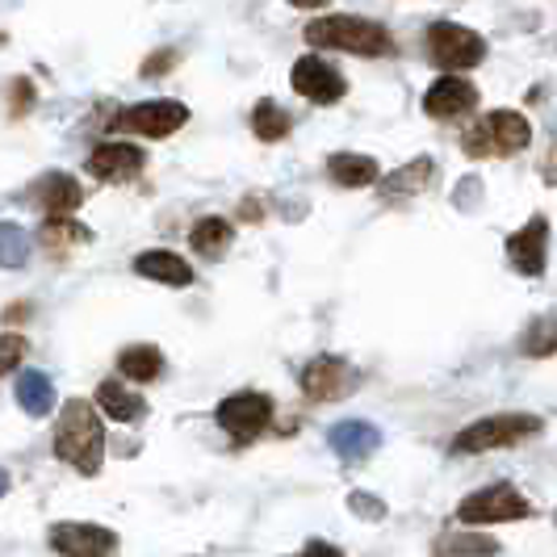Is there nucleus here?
<instances>
[{
    "label": "nucleus",
    "mask_w": 557,
    "mask_h": 557,
    "mask_svg": "<svg viewBox=\"0 0 557 557\" xmlns=\"http://www.w3.org/2000/svg\"><path fill=\"white\" fill-rule=\"evenodd\" d=\"M55 457L67 461L72 470H81L84 478L101 474V461H106V428L101 416L92 411V403L72 398L55 423Z\"/></svg>",
    "instance_id": "obj_1"
},
{
    "label": "nucleus",
    "mask_w": 557,
    "mask_h": 557,
    "mask_svg": "<svg viewBox=\"0 0 557 557\" xmlns=\"http://www.w3.org/2000/svg\"><path fill=\"white\" fill-rule=\"evenodd\" d=\"M307 42L319 47V51H348V55H364V59L394 55L391 29L369 22V17H352V13H335V17L310 22Z\"/></svg>",
    "instance_id": "obj_2"
},
{
    "label": "nucleus",
    "mask_w": 557,
    "mask_h": 557,
    "mask_svg": "<svg viewBox=\"0 0 557 557\" xmlns=\"http://www.w3.org/2000/svg\"><path fill=\"white\" fill-rule=\"evenodd\" d=\"M532 143V126L524 113L516 110H491L482 113L474 126L461 135V151L470 160H507L516 151H524Z\"/></svg>",
    "instance_id": "obj_3"
},
{
    "label": "nucleus",
    "mask_w": 557,
    "mask_h": 557,
    "mask_svg": "<svg viewBox=\"0 0 557 557\" xmlns=\"http://www.w3.org/2000/svg\"><path fill=\"white\" fill-rule=\"evenodd\" d=\"M541 432V416H486L474 419L470 428L457 432L453 441V453H491V448H511V445H524Z\"/></svg>",
    "instance_id": "obj_4"
},
{
    "label": "nucleus",
    "mask_w": 557,
    "mask_h": 557,
    "mask_svg": "<svg viewBox=\"0 0 557 557\" xmlns=\"http://www.w3.org/2000/svg\"><path fill=\"white\" fill-rule=\"evenodd\" d=\"M428 59L445 72H466L486 59V38L457 22H436L428 29Z\"/></svg>",
    "instance_id": "obj_5"
},
{
    "label": "nucleus",
    "mask_w": 557,
    "mask_h": 557,
    "mask_svg": "<svg viewBox=\"0 0 557 557\" xmlns=\"http://www.w3.org/2000/svg\"><path fill=\"white\" fill-rule=\"evenodd\" d=\"M529 511V499L511 482H495V486H482L474 495H466L457 507V520L461 524H507V520H524Z\"/></svg>",
    "instance_id": "obj_6"
},
{
    "label": "nucleus",
    "mask_w": 557,
    "mask_h": 557,
    "mask_svg": "<svg viewBox=\"0 0 557 557\" xmlns=\"http://www.w3.org/2000/svg\"><path fill=\"white\" fill-rule=\"evenodd\" d=\"M269 423H273V398L269 394L244 391L219 403V428H223L231 441H239V445L256 441Z\"/></svg>",
    "instance_id": "obj_7"
},
{
    "label": "nucleus",
    "mask_w": 557,
    "mask_h": 557,
    "mask_svg": "<svg viewBox=\"0 0 557 557\" xmlns=\"http://www.w3.org/2000/svg\"><path fill=\"white\" fill-rule=\"evenodd\" d=\"M185 122H189V110L181 101H147V106L117 113L110 131H126V135H143V139H168Z\"/></svg>",
    "instance_id": "obj_8"
},
{
    "label": "nucleus",
    "mask_w": 557,
    "mask_h": 557,
    "mask_svg": "<svg viewBox=\"0 0 557 557\" xmlns=\"http://www.w3.org/2000/svg\"><path fill=\"white\" fill-rule=\"evenodd\" d=\"M507 260L524 277H541L545 273V260H549V219L545 214H532L529 223L507 239Z\"/></svg>",
    "instance_id": "obj_9"
},
{
    "label": "nucleus",
    "mask_w": 557,
    "mask_h": 557,
    "mask_svg": "<svg viewBox=\"0 0 557 557\" xmlns=\"http://www.w3.org/2000/svg\"><path fill=\"white\" fill-rule=\"evenodd\" d=\"M289 84H294V92H298V97H307V101H314V106H335V101L348 92L344 76L335 72L327 59H314V55L294 63Z\"/></svg>",
    "instance_id": "obj_10"
},
{
    "label": "nucleus",
    "mask_w": 557,
    "mask_h": 557,
    "mask_svg": "<svg viewBox=\"0 0 557 557\" xmlns=\"http://www.w3.org/2000/svg\"><path fill=\"white\" fill-rule=\"evenodd\" d=\"M478 110V88L466 76H441V81L432 84L428 92H423V113L428 117H436V122H457V117H466V113Z\"/></svg>",
    "instance_id": "obj_11"
},
{
    "label": "nucleus",
    "mask_w": 557,
    "mask_h": 557,
    "mask_svg": "<svg viewBox=\"0 0 557 557\" xmlns=\"http://www.w3.org/2000/svg\"><path fill=\"white\" fill-rule=\"evenodd\" d=\"M357 386V373L344 357H314V361L302 369V394L319 398V403H335Z\"/></svg>",
    "instance_id": "obj_12"
},
{
    "label": "nucleus",
    "mask_w": 557,
    "mask_h": 557,
    "mask_svg": "<svg viewBox=\"0 0 557 557\" xmlns=\"http://www.w3.org/2000/svg\"><path fill=\"white\" fill-rule=\"evenodd\" d=\"M51 549L72 557H101L117 549V532L101 524H55L51 529Z\"/></svg>",
    "instance_id": "obj_13"
},
{
    "label": "nucleus",
    "mask_w": 557,
    "mask_h": 557,
    "mask_svg": "<svg viewBox=\"0 0 557 557\" xmlns=\"http://www.w3.org/2000/svg\"><path fill=\"white\" fill-rule=\"evenodd\" d=\"M147 164V156H143L135 143H106V147H97L92 156H88V172L97 176V181H110V185H122V181H135Z\"/></svg>",
    "instance_id": "obj_14"
},
{
    "label": "nucleus",
    "mask_w": 557,
    "mask_h": 557,
    "mask_svg": "<svg viewBox=\"0 0 557 557\" xmlns=\"http://www.w3.org/2000/svg\"><path fill=\"white\" fill-rule=\"evenodd\" d=\"M377 445H382V432H377L373 423H364V419H344V423H335L332 428V448L348 461V466L364 461Z\"/></svg>",
    "instance_id": "obj_15"
},
{
    "label": "nucleus",
    "mask_w": 557,
    "mask_h": 557,
    "mask_svg": "<svg viewBox=\"0 0 557 557\" xmlns=\"http://www.w3.org/2000/svg\"><path fill=\"white\" fill-rule=\"evenodd\" d=\"M34 201L47 210V214H72L84 201V189L67 176V172H51L34 185Z\"/></svg>",
    "instance_id": "obj_16"
},
{
    "label": "nucleus",
    "mask_w": 557,
    "mask_h": 557,
    "mask_svg": "<svg viewBox=\"0 0 557 557\" xmlns=\"http://www.w3.org/2000/svg\"><path fill=\"white\" fill-rule=\"evenodd\" d=\"M135 273L151 281H164V285H189V281H194L189 260H181L176 251H160V248L135 256Z\"/></svg>",
    "instance_id": "obj_17"
},
{
    "label": "nucleus",
    "mask_w": 557,
    "mask_h": 557,
    "mask_svg": "<svg viewBox=\"0 0 557 557\" xmlns=\"http://www.w3.org/2000/svg\"><path fill=\"white\" fill-rule=\"evenodd\" d=\"M432 176H436V164L428 160V156H419L411 164H403L398 172L391 176H382V197H416V194H428V185H432Z\"/></svg>",
    "instance_id": "obj_18"
},
{
    "label": "nucleus",
    "mask_w": 557,
    "mask_h": 557,
    "mask_svg": "<svg viewBox=\"0 0 557 557\" xmlns=\"http://www.w3.org/2000/svg\"><path fill=\"white\" fill-rule=\"evenodd\" d=\"M327 176H332L339 189H364L377 181V160L357 156V151H335L327 160Z\"/></svg>",
    "instance_id": "obj_19"
},
{
    "label": "nucleus",
    "mask_w": 557,
    "mask_h": 557,
    "mask_svg": "<svg viewBox=\"0 0 557 557\" xmlns=\"http://www.w3.org/2000/svg\"><path fill=\"white\" fill-rule=\"evenodd\" d=\"M38 244L51 251L55 260H67V256H72V248L88 244V231H84L81 223H72L67 214H51V219L42 223V231H38Z\"/></svg>",
    "instance_id": "obj_20"
},
{
    "label": "nucleus",
    "mask_w": 557,
    "mask_h": 557,
    "mask_svg": "<svg viewBox=\"0 0 557 557\" xmlns=\"http://www.w3.org/2000/svg\"><path fill=\"white\" fill-rule=\"evenodd\" d=\"M13 394H17V407L34 419H42L55 407V386H51V377L38 373V369H26V373L17 377V391Z\"/></svg>",
    "instance_id": "obj_21"
},
{
    "label": "nucleus",
    "mask_w": 557,
    "mask_h": 557,
    "mask_svg": "<svg viewBox=\"0 0 557 557\" xmlns=\"http://www.w3.org/2000/svg\"><path fill=\"white\" fill-rule=\"evenodd\" d=\"M117 369H122V377H131V382H156L160 373H164V352L156 348V344H135V348H122V357H117Z\"/></svg>",
    "instance_id": "obj_22"
},
{
    "label": "nucleus",
    "mask_w": 557,
    "mask_h": 557,
    "mask_svg": "<svg viewBox=\"0 0 557 557\" xmlns=\"http://www.w3.org/2000/svg\"><path fill=\"white\" fill-rule=\"evenodd\" d=\"M97 403H101V411L117 423H135V419L147 416V403H143L139 394H131L122 382H101L97 386Z\"/></svg>",
    "instance_id": "obj_23"
},
{
    "label": "nucleus",
    "mask_w": 557,
    "mask_h": 557,
    "mask_svg": "<svg viewBox=\"0 0 557 557\" xmlns=\"http://www.w3.org/2000/svg\"><path fill=\"white\" fill-rule=\"evenodd\" d=\"M231 239H235V226L226 223V219H201L194 226V235H189L197 256H210V260H219L231 248Z\"/></svg>",
    "instance_id": "obj_24"
},
{
    "label": "nucleus",
    "mask_w": 557,
    "mask_h": 557,
    "mask_svg": "<svg viewBox=\"0 0 557 557\" xmlns=\"http://www.w3.org/2000/svg\"><path fill=\"white\" fill-rule=\"evenodd\" d=\"M251 131H256V139L260 143H281L289 135V113L281 110L277 101H256V110H251Z\"/></svg>",
    "instance_id": "obj_25"
},
{
    "label": "nucleus",
    "mask_w": 557,
    "mask_h": 557,
    "mask_svg": "<svg viewBox=\"0 0 557 557\" xmlns=\"http://www.w3.org/2000/svg\"><path fill=\"white\" fill-rule=\"evenodd\" d=\"M436 554H499V541L482 532H445L436 541Z\"/></svg>",
    "instance_id": "obj_26"
},
{
    "label": "nucleus",
    "mask_w": 557,
    "mask_h": 557,
    "mask_svg": "<svg viewBox=\"0 0 557 557\" xmlns=\"http://www.w3.org/2000/svg\"><path fill=\"white\" fill-rule=\"evenodd\" d=\"M29 260V235L17 223H0V269H22Z\"/></svg>",
    "instance_id": "obj_27"
},
{
    "label": "nucleus",
    "mask_w": 557,
    "mask_h": 557,
    "mask_svg": "<svg viewBox=\"0 0 557 557\" xmlns=\"http://www.w3.org/2000/svg\"><path fill=\"white\" fill-rule=\"evenodd\" d=\"M520 348H524V357H554L557 352V323L554 319H549V314L532 319V327L524 332Z\"/></svg>",
    "instance_id": "obj_28"
},
{
    "label": "nucleus",
    "mask_w": 557,
    "mask_h": 557,
    "mask_svg": "<svg viewBox=\"0 0 557 557\" xmlns=\"http://www.w3.org/2000/svg\"><path fill=\"white\" fill-rule=\"evenodd\" d=\"M17 361H26V335H0V373L17 369Z\"/></svg>",
    "instance_id": "obj_29"
},
{
    "label": "nucleus",
    "mask_w": 557,
    "mask_h": 557,
    "mask_svg": "<svg viewBox=\"0 0 557 557\" xmlns=\"http://www.w3.org/2000/svg\"><path fill=\"white\" fill-rule=\"evenodd\" d=\"M348 507H352L361 520H382V516H386V503L373 499L369 491H352V495H348Z\"/></svg>",
    "instance_id": "obj_30"
},
{
    "label": "nucleus",
    "mask_w": 557,
    "mask_h": 557,
    "mask_svg": "<svg viewBox=\"0 0 557 557\" xmlns=\"http://www.w3.org/2000/svg\"><path fill=\"white\" fill-rule=\"evenodd\" d=\"M172 63H176V51H156V55L143 63V76L151 81V76H164V72H172Z\"/></svg>",
    "instance_id": "obj_31"
},
{
    "label": "nucleus",
    "mask_w": 557,
    "mask_h": 557,
    "mask_svg": "<svg viewBox=\"0 0 557 557\" xmlns=\"http://www.w3.org/2000/svg\"><path fill=\"white\" fill-rule=\"evenodd\" d=\"M307 554H339V549H335V545H327V541H310Z\"/></svg>",
    "instance_id": "obj_32"
},
{
    "label": "nucleus",
    "mask_w": 557,
    "mask_h": 557,
    "mask_svg": "<svg viewBox=\"0 0 557 557\" xmlns=\"http://www.w3.org/2000/svg\"><path fill=\"white\" fill-rule=\"evenodd\" d=\"M289 4H294V9H323L327 0H289Z\"/></svg>",
    "instance_id": "obj_33"
},
{
    "label": "nucleus",
    "mask_w": 557,
    "mask_h": 557,
    "mask_svg": "<svg viewBox=\"0 0 557 557\" xmlns=\"http://www.w3.org/2000/svg\"><path fill=\"white\" fill-rule=\"evenodd\" d=\"M4 491H9V474H4V470H0V495H4Z\"/></svg>",
    "instance_id": "obj_34"
}]
</instances>
